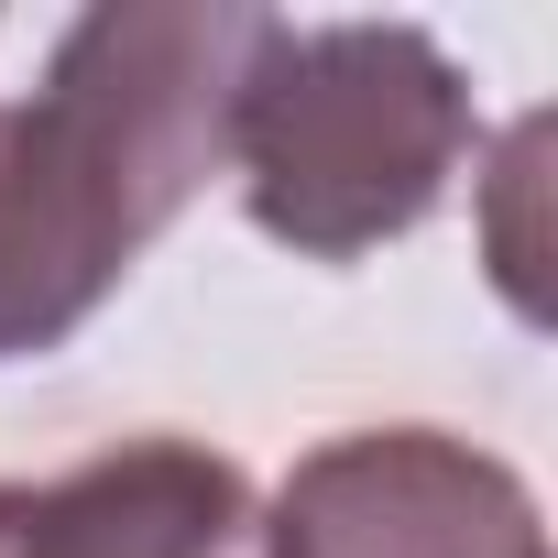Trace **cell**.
I'll use <instances>...</instances> for the list:
<instances>
[{"instance_id": "1", "label": "cell", "mask_w": 558, "mask_h": 558, "mask_svg": "<svg viewBox=\"0 0 558 558\" xmlns=\"http://www.w3.org/2000/svg\"><path fill=\"white\" fill-rule=\"evenodd\" d=\"M252 45L241 0H110L56 34L34 99H0V362L66 351L230 165Z\"/></svg>"}, {"instance_id": "2", "label": "cell", "mask_w": 558, "mask_h": 558, "mask_svg": "<svg viewBox=\"0 0 558 558\" xmlns=\"http://www.w3.org/2000/svg\"><path fill=\"white\" fill-rule=\"evenodd\" d=\"M482 110L427 23H286L230 88V175L263 241L296 263H362L438 219Z\"/></svg>"}, {"instance_id": "3", "label": "cell", "mask_w": 558, "mask_h": 558, "mask_svg": "<svg viewBox=\"0 0 558 558\" xmlns=\"http://www.w3.org/2000/svg\"><path fill=\"white\" fill-rule=\"evenodd\" d=\"M263 558H547V514L449 427H340L274 482Z\"/></svg>"}, {"instance_id": "4", "label": "cell", "mask_w": 558, "mask_h": 558, "mask_svg": "<svg viewBox=\"0 0 558 558\" xmlns=\"http://www.w3.org/2000/svg\"><path fill=\"white\" fill-rule=\"evenodd\" d=\"M0 558H263V493L208 438H110L0 482Z\"/></svg>"}]
</instances>
